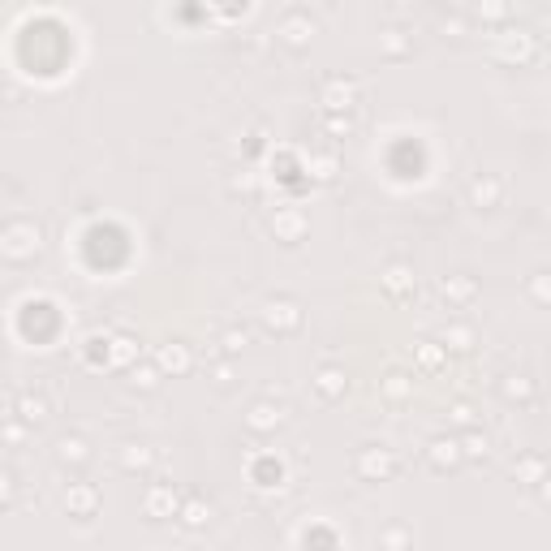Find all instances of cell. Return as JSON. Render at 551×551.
<instances>
[{"label": "cell", "mask_w": 551, "mask_h": 551, "mask_svg": "<svg viewBox=\"0 0 551 551\" xmlns=\"http://www.w3.org/2000/svg\"><path fill=\"white\" fill-rule=\"evenodd\" d=\"M538 491H543V500H551V474H543V482H538Z\"/></svg>", "instance_id": "30"}, {"label": "cell", "mask_w": 551, "mask_h": 551, "mask_svg": "<svg viewBox=\"0 0 551 551\" xmlns=\"http://www.w3.org/2000/svg\"><path fill=\"white\" fill-rule=\"evenodd\" d=\"M362 474H392V457L388 453H366L362 457Z\"/></svg>", "instance_id": "16"}, {"label": "cell", "mask_w": 551, "mask_h": 551, "mask_svg": "<svg viewBox=\"0 0 551 551\" xmlns=\"http://www.w3.org/2000/svg\"><path fill=\"white\" fill-rule=\"evenodd\" d=\"M181 517H186V526H203V521H207V509H203L198 500H190V504L181 509Z\"/></svg>", "instance_id": "20"}, {"label": "cell", "mask_w": 551, "mask_h": 551, "mask_svg": "<svg viewBox=\"0 0 551 551\" xmlns=\"http://www.w3.org/2000/svg\"><path fill=\"white\" fill-rule=\"evenodd\" d=\"M263 323L267 327H285V332H293V327L302 323V310L293 302H267L263 306Z\"/></svg>", "instance_id": "3"}, {"label": "cell", "mask_w": 551, "mask_h": 551, "mask_svg": "<svg viewBox=\"0 0 551 551\" xmlns=\"http://www.w3.org/2000/svg\"><path fill=\"white\" fill-rule=\"evenodd\" d=\"M383 285H388L392 293H405V289L414 285V280H409V267H401V263H397V267H388V276H383Z\"/></svg>", "instance_id": "17"}, {"label": "cell", "mask_w": 551, "mask_h": 551, "mask_svg": "<svg viewBox=\"0 0 551 551\" xmlns=\"http://www.w3.org/2000/svg\"><path fill=\"white\" fill-rule=\"evenodd\" d=\"M353 99H358V86L349 82V78H332L323 86V103L332 108V113H345V108H353Z\"/></svg>", "instance_id": "2"}, {"label": "cell", "mask_w": 551, "mask_h": 551, "mask_svg": "<svg viewBox=\"0 0 551 551\" xmlns=\"http://www.w3.org/2000/svg\"><path fill=\"white\" fill-rule=\"evenodd\" d=\"M453 341V349H470V332H465V327H448V332H444V345Z\"/></svg>", "instance_id": "22"}, {"label": "cell", "mask_w": 551, "mask_h": 551, "mask_svg": "<svg viewBox=\"0 0 551 551\" xmlns=\"http://www.w3.org/2000/svg\"><path fill=\"white\" fill-rule=\"evenodd\" d=\"M147 461H151L147 448H130V453H125V465H130V470H138V465H147Z\"/></svg>", "instance_id": "24"}, {"label": "cell", "mask_w": 551, "mask_h": 551, "mask_svg": "<svg viewBox=\"0 0 551 551\" xmlns=\"http://www.w3.org/2000/svg\"><path fill=\"white\" fill-rule=\"evenodd\" d=\"M134 383H138V388H155V370H151V366L134 370Z\"/></svg>", "instance_id": "25"}, {"label": "cell", "mask_w": 551, "mask_h": 551, "mask_svg": "<svg viewBox=\"0 0 551 551\" xmlns=\"http://www.w3.org/2000/svg\"><path fill=\"white\" fill-rule=\"evenodd\" d=\"M254 431H271V426H280V409L276 405H267V401H259L254 409H250V418H246Z\"/></svg>", "instance_id": "10"}, {"label": "cell", "mask_w": 551, "mask_h": 551, "mask_svg": "<svg viewBox=\"0 0 551 551\" xmlns=\"http://www.w3.org/2000/svg\"><path fill=\"white\" fill-rule=\"evenodd\" d=\"M65 509H74V513H91V509H95V487L74 482V487L65 491Z\"/></svg>", "instance_id": "5"}, {"label": "cell", "mask_w": 551, "mask_h": 551, "mask_svg": "<svg viewBox=\"0 0 551 551\" xmlns=\"http://www.w3.org/2000/svg\"><path fill=\"white\" fill-rule=\"evenodd\" d=\"M39 250V229L26 225V220H13V225L5 229V254L9 259H26Z\"/></svg>", "instance_id": "1"}, {"label": "cell", "mask_w": 551, "mask_h": 551, "mask_svg": "<svg viewBox=\"0 0 551 551\" xmlns=\"http://www.w3.org/2000/svg\"><path fill=\"white\" fill-rule=\"evenodd\" d=\"M530 293H534L538 302H551V276H534V280H530Z\"/></svg>", "instance_id": "21"}, {"label": "cell", "mask_w": 551, "mask_h": 551, "mask_svg": "<svg viewBox=\"0 0 551 551\" xmlns=\"http://www.w3.org/2000/svg\"><path fill=\"white\" fill-rule=\"evenodd\" d=\"M18 414H22V422H43V418H47V405H43V397L22 392V397H18Z\"/></svg>", "instance_id": "11"}, {"label": "cell", "mask_w": 551, "mask_h": 551, "mask_svg": "<svg viewBox=\"0 0 551 551\" xmlns=\"http://www.w3.org/2000/svg\"><path fill=\"white\" fill-rule=\"evenodd\" d=\"M530 392H534V383H530L526 375H509V379H504V397H509V401H526Z\"/></svg>", "instance_id": "15"}, {"label": "cell", "mask_w": 551, "mask_h": 551, "mask_svg": "<svg viewBox=\"0 0 551 551\" xmlns=\"http://www.w3.org/2000/svg\"><path fill=\"white\" fill-rule=\"evenodd\" d=\"M388 547H405V530H388Z\"/></svg>", "instance_id": "28"}, {"label": "cell", "mask_w": 551, "mask_h": 551, "mask_svg": "<svg viewBox=\"0 0 551 551\" xmlns=\"http://www.w3.org/2000/svg\"><path fill=\"white\" fill-rule=\"evenodd\" d=\"M113 358H117V362H130V358H134V341H130V336H117V349H113Z\"/></svg>", "instance_id": "23"}, {"label": "cell", "mask_w": 551, "mask_h": 551, "mask_svg": "<svg viewBox=\"0 0 551 551\" xmlns=\"http://www.w3.org/2000/svg\"><path fill=\"white\" fill-rule=\"evenodd\" d=\"M461 453L465 457H487V435H465L461 439Z\"/></svg>", "instance_id": "19"}, {"label": "cell", "mask_w": 551, "mask_h": 551, "mask_svg": "<svg viewBox=\"0 0 551 551\" xmlns=\"http://www.w3.org/2000/svg\"><path fill=\"white\" fill-rule=\"evenodd\" d=\"M500 57H509V61H530V57H534V35H530V30H517V39H509V47H500Z\"/></svg>", "instance_id": "8"}, {"label": "cell", "mask_w": 551, "mask_h": 551, "mask_svg": "<svg viewBox=\"0 0 551 551\" xmlns=\"http://www.w3.org/2000/svg\"><path fill=\"white\" fill-rule=\"evenodd\" d=\"M242 345H246V332H229V336H225V349H229V353H237Z\"/></svg>", "instance_id": "27"}, {"label": "cell", "mask_w": 551, "mask_h": 551, "mask_svg": "<svg viewBox=\"0 0 551 551\" xmlns=\"http://www.w3.org/2000/svg\"><path fill=\"white\" fill-rule=\"evenodd\" d=\"M513 474H517L526 487H538V482H543V461H538V457H526L521 465H513Z\"/></svg>", "instance_id": "14"}, {"label": "cell", "mask_w": 551, "mask_h": 551, "mask_svg": "<svg viewBox=\"0 0 551 551\" xmlns=\"http://www.w3.org/2000/svg\"><path fill=\"white\" fill-rule=\"evenodd\" d=\"M61 461H86V444L82 439H61Z\"/></svg>", "instance_id": "18"}, {"label": "cell", "mask_w": 551, "mask_h": 551, "mask_svg": "<svg viewBox=\"0 0 551 551\" xmlns=\"http://www.w3.org/2000/svg\"><path fill=\"white\" fill-rule=\"evenodd\" d=\"M470 198H474L478 207H495V203H500V181H495V177H478V181L470 186Z\"/></svg>", "instance_id": "7"}, {"label": "cell", "mask_w": 551, "mask_h": 551, "mask_svg": "<svg viewBox=\"0 0 551 551\" xmlns=\"http://www.w3.org/2000/svg\"><path fill=\"white\" fill-rule=\"evenodd\" d=\"M155 362H159V370H190V353L181 349V345H164L159 353H155Z\"/></svg>", "instance_id": "6"}, {"label": "cell", "mask_w": 551, "mask_h": 551, "mask_svg": "<svg viewBox=\"0 0 551 551\" xmlns=\"http://www.w3.org/2000/svg\"><path fill=\"white\" fill-rule=\"evenodd\" d=\"M457 457H461V444H457V439H435V444H431V465H439V470H444V465H457Z\"/></svg>", "instance_id": "9"}, {"label": "cell", "mask_w": 551, "mask_h": 551, "mask_svg": "<svg viewBox=\"0 0 551 551\" xmlns=\"http://www.w3.org/2000/svg\"><path fill=\"white\" fill-rule=\"evenodd\" d=\"M314 383H319V392H323V397H341V392H345V375H341L336 366H323Z\"/></svg>", "instance_id": "12"}, {"label": "cell", "mask_w": 551, "mask_h": 551, "mask_svg": "<svg viewBox=\"0 0 551 551\" xmlns=\"http://www.w3.org/2000/svg\"><path fill=\"white\" fill-rule=\"evenodd\" d=\"M271 229H280V233H285V237L293 242V237H297V233L306 229V220H302V211H280V215L271 220Z\"/></svg>", "instance_id": "13"}, {"label": "cell", "mask_w": 551, "mask_h": 551, "mask_svg": "<svg viewBox=\"0 0 551 551\" xmlns=\"http://www.w3.org/2000/svg\"><path fill=\"white\" fill-rule=\"evenodd\" d=\"M453 422L470 426V422H474V409H470V405H453Z\"/></svg>", "instance_id": "26"}, {"label": "cell", "mask_w": 551, "mask_h": 551, "mask_svg": "<svg viewBox=\"0 0 551 551\" xmlns=\"http://www.w3.org/2000/svg\"><path fill=\"white\" fill-rule=\"evenodd\" d=\"M388 392H392V397H405V383H401V375H392V383H388Z\"/></svg>", "instance_id": "29"}, {"label": "cell", "mask_w": 551, "mask_h": 551, "mask_svg": "<svg viewBox=\"0 0 551 551\" xmlns=\"http://www.w3.org/2000/svg\"><path fill=\"white\" fill-rule=\"evenodd\" d=\"M173 509H177V491L169 482H159V487L147 491V517H169Z\"/></svg>", "instance_id": "4"}]
</instances>
